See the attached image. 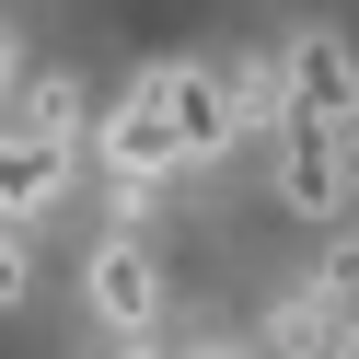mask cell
<instances>
[{"instance_id":"7a4b0ae2","label":"cell","mask_w":359,"mask_h":359,"mask_svg":"<svg viewBox=\"0 0 359 359\" xmlns=\"http://www.w3.org/2000/svg\"><path fill=\"white\" fill-rule=\"evenodd\" d=\"M290 128H336V140L359 128V58L336 35H302L290 47Z\"/></svg>"},{"instance_id":"9c48e42d","label":"cell","mask_w":359,"mask_h":359,"mask_svg":"<svg viewBox=\"0 0 359 359\" xmlns=\"http://www.w3.org/2000/svg\"><path fill=\"white\" fill-rule=\"evenodd\" d=\"M348 209H359V128H348Z\"/></svg>"},{"instance_id":"52a82bcc","label":"cell","mask_w":359,"mask_h":359,"mask_svg":"<svg viewBox=\"0 0 359 359\" xmlns=\"http://www.w3.org/2000/svg\"><path fill=\"white\" fill-rule=\"evenodd\" d=\"M0 302H24V232H0Z\"/></svg>"},{"instance_id":"3957f363","label":"cell","mask_w":359,"mask_h":359,"mask_svg":"<svg viewBox=\"0 0 359 359\" xmlns=\"http://www.w3.org/2000/svg\"><path fill=\"white\" fill-rule=\"evenodd\" d=\"M278 197L302 220H336L348 209V140L336 128H278Z\"/></svg>"},{"instance_id":"ba28073f","label":"cell","mask_w":359,"mask_h":359,"mask_svg":"<svg viewBox=\"0 0 359 359\" xmlns=\"http://www.w3.org/2000/svg\"><path fill=\"white\" fill-rule=\"evenodd\" d=\"M12 93H24V58H12V47H0V116H12Z\"/></svg>"},{"instance_id":"6da1fadb","label":"cell","mask_w":359,"mask_h":359,"mask_svg":"<svg viewBox=\"0 0 359 359\" xmlns=\"http://www.w3.org/2000/svg\"><path fill=\"white\" fill-rule=\"evenodd\" d=\"M104 163H116L128 209H140V197L163 186L174 163H197V151H186V128H174V104H163V81H151V70H140V93H128L116 116H104Z\"/></svg>"},{"instance_id":"8992f818","label":"cell","mask_w":359,"mask_h":359,"mask_svg":"<svg viewBox=\"0 0 359 359\" xmlns=\"http://www.w3.org/2000/svg\"><path fill=\"white\" fill-rule=\"evenodd\" d=\"M313 290H325V302H348V313H359V232H348V243H325V266H313Z\"/></svg>"},{"instance_id":"5b68a950","label":"cell","mask_w":359,"mask_h":359,"mask_svg":"<svg viewBox=\"0 0 359 359\" xmlns=\"http://www.w3.org/2000/svg\"><path fill=\"white\" fill-rule=\"evenodd\" d=\"M0 128H35V140H70V128H81V93H70V81H47V70H24V93H12V116H0Z\"/></svg>"},{"instance_id":"277c9868","label":"cell","mask_w":359,"mask_h":359,"mask_svg":"<svg viewBox=\"0 0 359 359\" xmlns=\"http://www.w3.org/2000/svg\"><path fill=\"white\" fill-rule=\"evenodd\" d=\"M93 313H104L116 336H151V325H163V266H151L140 232H116V243L93 255Z\"/></svg>"},{"instance_id":"30bf717a","label":"cell","mask_w":359,"mask_h":359,"mask_svg":"<svg viewBox=\"0 0 359 359\" xmlns=\"http://www.w3.org/2000/svg\"><path fill=\"white\" fill-rule=\"evenodd\" d=\"M348 359H359V336H348Z\"/></svg>"}]
</instances>
